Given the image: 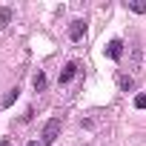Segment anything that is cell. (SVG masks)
<instances>
[{
	"label": "cell",
	"mask_w": 146,
	"mask_h": 146,
	"mask_svg": "<svg viewBox=\"0 0 146 146\" xmlns=\"http://www.w3.org/2000/svg\"><path fill=\"white\" fill-rule=\"evenodd\" d=\"M83 35H86V20L83 17H78V20L69 23V37L72 40H83Z\"/></svg>",
	"instance_id": "cell-3"
},
{
	"label": "cell",
	"mask_w": 146,
	"mask_h": 146,
	"mask_svg": "<svg viewBox=\"0 0 146 146\" xmlns=\"http://www.w3.org/2000/svg\"><path fill=\"white\" fill-rule=\"evenodd\" d=\"M135 109H146V95H135Z\"/></svg>",
	"instance_id": "cell-10"
},
{
	"label": "cell",
	"mask_w": 146,
	"mask_h": 146,
	"mask_svg": "<svg viewBox=\"0 0 146 146\" xmlns=\"http://www.w3.org/2000/svg\"><path fill=\"white\" fill-rule=\"evenodd\" d=\"M126 9L135 12V15H143L146 12V0H132V3H126Z\"/></svg>",
	"instance_id": "cell-6"
},
{
	"label": "cell",
	"mask_w": 146,
	"mask_h": 146,
	"mask_svg": "<svg viewBox=\"0 0 146 146\" xmlns=\"http://www.w3.org/2000/svg\"><path fill=\"white\" fill-rule=\"evenodd\" d=\"M12 17H15V9H12V6H3V9H0V29H9Z\"/></svg>",
	"instance_id": "cell-5"
},
{
	"label": "cell",
	"mask_w": 146,
	"mask_h": 146,
	"mask_svg": "<svg viewBox=\"0 0 146 146\" xmlns=\"http://www.w3.org/2000/svg\"><path fill=\"white\" fill-rule=\"evenodd\" d=\"M26 146H43V140H29Z\"/></svg>",
	"instance_id": "cell-11"
},
{
	"label": "cell",
	"mask_w": 146,
	"mask_h": 146,
	"mask_svg": "<svg viewBox=\"0 0 146 146\" xmlns=\"http://www.w3.org/2000/svg\"><path fill=\"white\" fill-rule=\"evenodd\" d=\"M32 83H35L37 92H43V89H46V75H43V72H37V75L32 78Z\"/></svg>",
	"instance_id": "cell-8"
},
{
	"label": "cell",
	"mask_w": 146,
	"mask_h": 146,
	"mask_svg": "<svg viewBox=\"0 0 146 146\" xmlns=\"http://www.w3.org/2000/svg\"><path fill=\"white\" fill-rule=\"evenodd\" d=\"M0 146H12V140H9V137H3V140H0Z\"/></svg>",
	"instance_id": "cell-12"
},
{
	"label": "cell",
	"mask_w": 146,
	"mask_h": 146,
	"mask_svg": "<svg viewBox=\"0 0 146 146\" xmlns=\"http://www.w3.org/2000/svg\"><path fill=\"white\" fill-rule=\"evenodd\" d=\"M78 72H80V63H78V60H69V63L63 66V72H60V75H57V83H60V86H66V83H72V80L78 78Z\"/></svg>",
	"instance_id": "cell-2"
},
{
	"label": "cell",
	"mask_w": 146,
	"mask_h": 146,
	"mask_svg": "<svg viewBox=\"0 0 146 146\" xmlns=\"http://www.w3.org/2000/svg\"><path fill=\"white\" fill-rule=\"evenodd\" d=\"M17 98H20V89H17V86H15V89H12V92H9V95H6V98H3V106H12V103H15V100H17Z\"/></svg>",
	"instance_id": "cell-9"
},
{
	"label": "cell",
	"mask_w": 146,
	"mask_h": 146,
	"mask_svg": "<svg viewBox=\"0 0 146 146\" xmlns=\"http://www.w3.org/2000/svg\"><path fill=\"white\" fill-rule=\"evenodd\" d=\"M117 83H120V89H123V92H132V89H135V78H129V75H120V78H117Z\"/></svg>",
	"instance_id": "cell-7"
},
{
	"label": "cell",
	"mask_w": 146,
	"mask_h": 146,
	"mask_svg": "<svg viewBox=\"0 0 146 146\" xmlns=\"http://www.w3.org/2000/svg\"><path fill=\"white\" fill-rule=\"evenodd\" d=\"M57 137H60V117H52L43 126V146H52Z\"/></svg>",
	"instance_id": "cell-1"
},
{
	"label": "cell",
	"mask_w": 146,
	"mask_h": 146,
	"mask_svg": "<svg viewBox=\"0 0 146 146\" xmlns=\"http://www.w3.org/2000/svg\"><path fill=\"white\" fill-rule=\"evenodd\" d=\"M106 57L120 60V57H123V40H109V46H106Z\"/></svg>",
	"instance_id": "cell-4"
}]
</instances>
